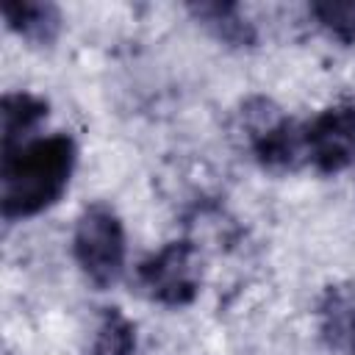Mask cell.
Returning <instances> with one entry per match:
<instances>
[{"label": "cell", "mask_w": 355, "mask_h": 355, "mask_svg": "<svg viewBox=\"0 0 355 355\" xmlns=\"http://www.w3.org/2000/svg\"><path fill=\"white\" fill-rule=\"evenodd\" d=\"M0 14L6 28L28 47H53L64 28L61 8L47 0H6Z\"/></svg>", "instance_id": "cell-8"}, {"label": "cell", "mask_w": 355, "mask_h": 355, "mask_svg": "<svg viewBox=\"0 0 355 355\" xmlns=\"http://www.w3.org/2000/svg\"><path fill=\"white\" fill-rule=\"evenodd\" d=\"M125 225L114 205L103 200L89 202L78 214L72 230V258L80 266L83 277L97 288L114 286L125 272Z\"/></svg>", "instance_id": "cell-3"}, {"label": "cell", "mask_w": 355, "mask_h": 355, "mask_svg": "<svg viewBox=\"0 0 355 355\" xmlns=\"http://www.w3.org/2000/svg\"><path fill=\"white\" fill-rule=\"evenodd\" d=\"M186 11L219 44H225L230 50H252V47H258V28L244 14V8L239 3L200 0V3H189Z\"/></svg>", "instance_id": "cell-7"}, {"label": "cell", "mask_w": 355, "mask_h": 355, "mask_svg": "<svg viewBox=\"0 0 355 355\" xmlns=\"http://www.w3.org/2000/svg\"><path fill=\"white\" fill-rule=\"evenodd\" d=\"M308 14L327 39L341 47H355V3H311Z\"/></svg>", "instance_id": "cell-11"}, {"label": "cell", "mask_w": 355, "mask_h": 355, "mask_svg": "<svg viewBox=\"0 0 355 355\" xmlns=\"http://www.w3.org/2000/svg\"><path fill=\"white\" fill-rule=\"evenodd\" d=\"M50 103L42 94L33 92H8L0 100V139H3V153L14 150L25 141H31L28 136L47 119Z\"/></svg>", "instance_id": "cell-9"}, {"label": "cell", "mask_w": 355, "mask_h": 355, "mask_svg": "<svg viewBox=\"0 0 355 355\" xmlns=\"http://www.w3.org/2000/svg\"><path fill=\"white\" fill-rule=\"evenodd\" d=\"M200 252L189 239L164 244L136 266V291L164 308H186L200 294Z\"/></svg>", "instance_id": "cell-4"}, {"label": "cell", "mask_w": 355, "mask_h": 355, "mask_svg": "<svg viewBox=\"0 0 355 355\" xmlns=\"http://www.w3.org/2000/svg\"><path fill=\"white\" fill-rule=\"evenodd\" d=\"M136 324L114 305L100 308L89 341V355H136Z\"/></svg>", "instance_id": "cell-10"}, {"label": "cell", "mask_w": 355, "mask_h": 355, "mask_svg": "<svg viewBox=\"0 0 355 355\" xmlns=\"http://www.w3.org/2000/svg\"><path fill=\"white\" fill-rule=\"evenodd\" d=\"M316 330L336 355H355V277L324 286L316 300Z\"/></svg>", "instance_id": "cell-6"}, {"label": "cell", "mask_w": 355, "mask_h": 355, "mask_svg": "<svg viewBox=\"0 0 355 355\" xmlns=\"http://www.w3.org/2000/svg\"><path fill=\"white\" fill-rule=\"evenodd\" d=\"M239 133L252 161L272 175H286L305 166L302 125L294 122L269 97H247L239 111Z\"/></svg>", "instance_id": "cell-2"}, {"label": "cell", "mask_w": 355, "mask_h": 355, "mask_svg": "<svg viewBox=\"0 0 355 355\" xmlns=\"http://www.w3.org/2000/svg\"><path fill=\"white\" fill-rule=\"evenodd\" d=\"M305 164L319 175H338L355 161V100L341 97L302 125Z\"/></svg>", "instance_id": "cell-5"}, {"label": "cell", "mask_w": 355, "mask_h": 355, "mask_svg": "<svg viewBox=\"0 0 355 355\" xmlns=\"http://www.w3.org/2000/svg\"><path fill=\"white\" fill-rule=\"evenodd\" d=\"M78 161L69 133L31 139L3 153L0 164V211L6 222L31 219L61 200Z\"/></svg>", "instance_id": "cell-1"}]
</instances>
